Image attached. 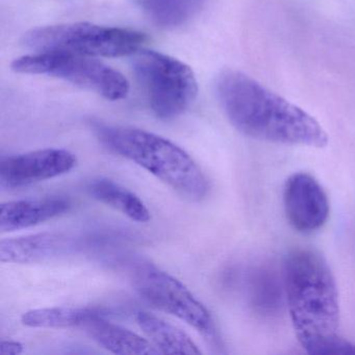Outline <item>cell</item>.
<instances>
[{"label":"cell","instance_id":"7a4b0ae2","mask_svg":"<svg viewBox=\"0 0 355 355\" xmlns=\"http://www.w3.org/2000/svg\"><path fill=\"white\" fill-rule=\"evenodd\" d=\"M216 92L230 123L249 138L315 148L327 146V132L313 116L243 72H222Z\"/></svg>","mask_w":355,"mask_h":355},{"label":"cell","instance_id":"5bb4252c","mask_svg":"<svg viewBox=\"0 0 355 355\" xmlns=\"http://www.w3.org/2000/svg\"><path fill=\"white\" fill-rule=\"evenodd\" d=\"M89 194L103 205H109L139 223L150 220V211L142 199L121 184L107 178H97L88 186Z\"/></svg>","mask_w":355,"mask_h":355},{"label":"cell","instance_id":"2e32d148","mask_svg":"<svg viewBox=\"0 0 355 355\" xmlns=\"http://www.w3.org/2000/svg\"><path fill=\"white\" fill-rule=\"evenodd\" d=\"M136 3L157 26L174 28L195 17L207 0H136Z\"/></svg>","mask_w":355,"mask_h":355},{"label":"cell","instance_id":"4fadbf2b","mask_svg":"<svg viewBox=\"0 0 355 355\" xmlns=\"http://www.w3.org/2000/svg\"><path fill=\"white\" fill-rule=\"evenodd\" d=\"M136 320L142 331L159 352L164 354H201L200 349L190 336L173 324L147 311H139Z\"/></svg>","mask_w":355,"mask_h":355},{"label":"cell","instance_id":"8992f818","mask_svg":"<svg viewBox=\"0 0 355 355\" xmlns=\"http://www.w3.org/2000/svg\"><path fill=\"white\" fill-rule=\"evenodd\" d=\"M16 73L47 76L92 91L107 101L125 98L130 83L110 66L84 55L62 53H38L24 55L12 63Z\"/></svg>","mask_w":355,"mask_h":355},{"label":"cell","instance_id":"8fae6325","mask_svg":"<svg viewBox=\"0 0 355 355\" xmlns=\"http://www.w3.org/2000/svg\"><path fill=\"white\" fill-rule=\"evenodd\" d=\"M69 199L62 196L9 201L0 205V232H16L44 223L67 213Z\"/></svg>","mask_w":355,"mask_h":355},{"label":"cell","instance_id":"6da1fadb","mask_svg":"<svg viewBox=\"0 0 355 355\" xmlns=\"http://www.w3.org/2000/svg\"><path fill=\"white\" fill-rule=\"evenodd\" d=\"M284 288L297 340L311 355H355L340 336V302L334 274L323 257L296 249L284 261Z\"/></svg>","mask_w":355,"mask_h":355},{"label":"cell","instance_id":"9c48e42d","mask_svg":"<svg viewBox=\"0 0 355 355\" xmlns=\"http://www.w3.org/2000/svg\"><path fill=\"white\" fill-rule=\"evenodd\" d=\"M284 207L288 223L303 234L320 230L329 217V200L323 187L304 172L293 174L286 180Z\"/></svg>","mask_w":355,"mask_h":355},{"label":"cell","instance_id":"52a82bcc","mask_svg":"<svg viewBox=\"0 0 355 355\" xmlns=\"http://www.w3.org/2000/svg\"><path fill=\"white\" fill-rule=\"evenodd\" d=\"M134 284L139 295L149 304L182 320L205 340L220 346L219 334L211 313L180 280L145 263L135 270Z\"/></svg>","mask_w":355,"mask_h":355},{"label":"cell","instance_id":"ba28073f","mask_svg":"<svg viewBox=\"0 0 355 355\" xmlns=\"http://www.w3.org/2000/svg\"><path fill=\"white\" fill-rule=\"evenodd\" d=\"M76 157L66 149L46 148L0 159V188L15 190L71 171Z\"/></svg>","mask_w":355,"mask_h":355},{"label":"cell","instance_id":"7c38bea8","mask_svg":"<svg viewBox=\"0 0 355 355\" xmlns=\"http://www.w3.org/2000/svg\"><path fill=\"white\" fill-rule=\"evenodd\" d=\"M88 336L105 350L120 355L161 354L157 347L132 330L105 320V315L90 320L84 326Z\"/></svg>","mask_w":355,"mask_h":355},{"label":"cell","instance_id":"30bf717a","mask_svg":"<svg viewBox=\"0 0 355 355\" xmlns=\"http://www.w3.org/2000/svg\"><path fill=\"white\" fill-rule=\"evenodd\" d=\"M76 241L57 232H42L0 242V261L11 263H37L68 254Z\"/></svg>","mask_w":355,"mask_h":355},{"label":"cell","instance_id":"3957f363","mask_svg":"<svg viewBox=\"0 0 355 355\" xmlns=\"http://www.w3.org/2000/svg\"><path fill=\"white\" fill-rule=\"evenodd\" d=\"M94 130L107 148L134 162L184 198L201 201L209 194V182L202 169L171 141L128 126L98 123Z\"/></svg>","mask_w":355,"mask_h":355},{"label":"cell","instance_id":"5b68a950","mask_svg":"<svg viewBox=\"0 0 355 355\" xmlns=\"http://www.w3.org/2000/svg\"><path fill=\"white\" fill-rule=\"evenodd\" d=\"M132 55V70L155 115L162 120L182 115L198 93L192 69L180 60L159 51L141 49Z\"/></svg>","mask_w":355,"mask_h":355},{"label":"cell","instance_id":"277c9868","mask_svg":"<svg viewBox=\"0 0 355 355\" xmlns=\"http://www.w3.org/2000/svg\"><path fill=\"white\" fill-rule=\"evenodd\" d=\"M146 40L137 31L80 22L35 28L24 34L22 43L39 53L118 58L134 55Z\"/></svg>","mask_w":355,"mask_h":355},{"label":"cell","instance_id":"9a60e30c","mask_svg":"<svg viewBox=\"0 0 355 355\" xmlns=\"http://www.w3.org/2000/svg\"><path fill=\"white\" fill-rule=\"evenodd\" d=\"M103 315L105 313L91 307H47L26 311L21 321L32 328H83L90 320Z\"/></svg>","mask_w":355,"mask_h":355},{"label":"cell","instance_id":"e0dca14e","mask_svg":"<svg viewBox=\"0 0 355 355\" xmlns=\"http://www.w3.org/2000/svg\"><path fill=\"white\" fill-rule=\"evenodd\" d=\"M24 346L17 340H1L0 355H19L24 352Z\"/></svg>","mask_w":355,"mask_h":355}]
</instances>
